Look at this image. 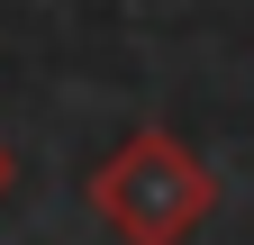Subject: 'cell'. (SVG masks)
<instances>
[{
	"label": "cell",
	"mask_w": 254,
	"mask_h": 245,
	"mask_svg": "<svg viewBox=\"0 0 254 245\" xmlns=\"http://www.w3.org/2000/svg\"><path fill=\"white\" fill-rule=\"evenodd\" d=\"M209 200H218V182L173 127H136L109 164H91V209L109 218L118 245H182L209 218Z\"/></svg>",
	"instance_id": "obj_1"
},
{
	"label": "cell",
	"mask_w": 254,
	"mask_h": 245,
	"mask_svg": "<svg viewBox=\"0 0 254 245\" xmlns=\"http://www.w3.org/2000/svg\"><path fill=\"white\" fill-rule=\"evenodd\" d=\"M9 182H18V155H9V145H0V191H9Z\"/></svg>",
	"instance_id": "obj_2"
}]
</instances>
